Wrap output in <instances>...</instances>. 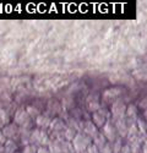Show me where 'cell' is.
<instances>
[{"instance_id": "16", "label": "cell", "mask_w": 147, "mask_h": 153, "mask_svg": "<svg viewBox=\"0 0 147 153\" xmlns=\"http://www.w3.org/2000/svg\"><path fill=\"white\" fill-rule=\"evenodd\" d=\"M38 152V147H37L36 145H27V146H24L23 147V151L22 153H37Z\"/></svg>"}, {"instance_id": "10", "label": "cell", "mask_w": 147, "mask_h": 153, "mask_svg": "<svg viewBox=\"0 0 147 153\" xmlns=\"http://www.w3.org/2000/svg\"><path fill=\"white\" fill-rule=\"evenodd\" d=\"M124 111H125V105L122 103H120V102H117V103H114L112 105V113H113V115L117 117V118L122 117Z\"/></svg>"}, {"instance_id": "18", "label": "cell", "mask_w": 147, "mask_h": 153, "mask_svg": "<svg viewBox=\"0 0 147 153\" xmlns=\"http://www.w3.org/2000/svg\"><path fill=\"white\" fill-rule=\"evenodd\" d=\"M83 153H99V151H98V148H97L94 145H91Z\"/></svg>"}, {"instance_id": "13", "label": "cell", "mask_w": 147, "mask_h": 153, "mask_svg": "<svg viewBox=\"0 0 147 153\" xmlns=\"http://www.w3.org/2000/svg\"><path fill=\"white\" fill-rule=\"evenodd\" d=\"M0 123L3 124V126H6L7 124H10V117H9V114L3 108H0Z\"/></svg>"}, {"instance_id": "6", "label": "cell", "mask_w": 147, "mask_h": 153, "mask_svg": "<svg viewBox=\"0 0 147 153\" xmlns=\"http://www.w3.org/2000/svg\"><path fill=\"white\" fill-rule=\"evenodd\" d=\"M102 134L104 135L105 138L109 140V141H114V140H115V130H114V126L110 124V123H107V124L103 126Z\"/></svg>"}, {"instance_id": "1", "label": "cell", "mask_w": 147, "mask_h": 153, "mask_svg": "<svg viewBox=\"0 0 147 153\" xmlns=\"http://www.w3.org/2000/svg\"><path fill=\"white\" fill-rule=\"evenodd\" d=\"M49 142H50V137H49L48 132L42 129H36L32 130L31 132V143L36 145L37 147H48Z\"/></svg>"}, {"instance_id": "12", "label": "cell", "mask_w": 147, "mask_h": 153, "mask_svg": "<svg viewBox=\"0 0 147 153\" xmlns=\"http://www.w3.org/2000/svg\"><path fill=\"white\" fill-rule=\"evenodd\" d=\"M4 148L6 151V153H16L19 152V147H17V142L16 141H12V140H7L4 145Z\"/></svg>"}, {"instance_id": "11", "label": "cell", "mask_w": 147, "mask_h": 153, "mask_svg": "<svg viewBox=\"0 0 147 153\" xmlns=\"http://www.w3.org/2000/svg\"><path fill=\"white\" fill-rule=\"evenodd\" d=\"M77 135V131L75 129H72V127H69L68 126V129L63 132V138L65 140V141H69V142H72V140L75 138V136Z\"/></svg>"}, {"instance_id": "5", "label": "cell", "mask_w": 147, "mask_h": 153, "mask_svg": "<svg viewBox=\"0 0 147 153\" xmlns=\"http://www.w3.org/2000/svg\"><path fill=\"white\" fill-rule=\"evenodd\" d=\"M52 118L50 115H48V114H41V115L36 119V126L38 127V129H42V130H45L49 129V126H50L52 124Z\"/></svg>"}, {"instance_id": "19", "label": "cell", "mask_w": 147, "mask_h": 153, "mask_svg": "<svg viewBox=\"0 0 147 153\" xmlns=\"http://www.w3.org/2000/svg\"><path fill=\"white\" fill-rule=\"evenodd\" d=\"M0 153H6V151L4 148V145H0Z\"/></svg>"}, {"instance_id": "4", "label": "cell", "mask_w": 147, "mask_h": 153, "mask_svg": "<svg viewBox=\"0 0 147 153\" xmlns=\"http://www.w3.org/2000/svg\"><path fill=\"white\" fill-rule=\"evenodd\" d=\"M3 134L6 137V140L16 141L17 138H20V126H17L15 123H10L3 127Z\"/></svg>"}, {"instance_id": "9", "label": "cell", "mask_w": 147, "mask_h": 153, "mask_svg": "<svg viewBox=\"0 0 147 153\" xmlns=\"http://www.w3.org/2000/svg\"><path fill=\"white\" fill-rule=\"evenodd\" d=\"M105 111L104 110H99V111H96L93 114V121L94 125L97 126H103V124L105 123Z\"/></svg>"}, {"instance_id": "15", "label": "cell", "mask_w": 147, "mask_h": 153, "mask_svg": "<svg viewBox=\"0 0 147 153\" xmlns=\"http://www.w3.org/2000/svg\"><path fill=\"white\" fill-rule=\"evenodd\" d=\"M120 93V90H117V88H113V90H108L103 93V97L105 100H108L109 98H114L115 96H118Z\"/></svg>"}, {"instance_id": "2", "label": "cell", "mask_w": 147, "mask_h": 153, "mask_svg": "<svg viewBox=\"0 0 147 153\" xmlns=\"http://www.w3.org/2000/svg\"><path fill=\"white\" fill-rule=\"evenodd\" d=\"M91 145V137L83 132H77L75 138L72 140V146L75 149V153H83Z\"/></svg>"}, {"instance_id": "20", "label": "cell", "mask_w": 147, "mask_h": 153, "mask_svg": "<svg viewBox=\"0 0 147 153\" xmlns=\"http://www.w3.org/2000/svg\"><path fill=\"white\" fill-rule=\"evenodd\" d=\"M16 153H22V152H16Z\"/></svg>"}, {"instance_id": "3", "label": "cell", "mask_w": 147, "mask_h": 153, "mask_svg": "<svg viewBox=\"0 0 147 153\" xmlns=\"http://www.w3.org/2000/svg\"><path fill=\"white\" fill-rule=\"evenodd\" d=\"M31 119L32 118L30 117L27 110L23 108H19L14 115V123L20 127H32Z\"/></svg>"}, {"instance_id": "8", "label": "cell", "mask_w": 147, "mask_h": 153, "mask_svg": "<svg viewBox=\"0 0 147 153\" xmlns=\"http://www.w3.org/2000/svg\"><path fill=\"white\" fill-rule=\"evenodd\" d=\"M48 151L49 153H63V149H61V141L60 140H50V142L48 145Z\"/></svg>"}, {"instance_id": "7", "label": "cell", "mask_w": 147, "mask_h": 153, "mask_svg": "<svg viewBox=\"0 0 147 153\" xmlns=\"http://www.w3.org/2000/svg\"><path fill=\"white\" fill-rule=\"evenodd\" d=\"M83 134H86L87 136L94 138V137L97 136V134H98V132H97L96 125H94L92 121H86V123L83 124Z\"/></svg>"}, {"instance_id": "14", "label": "cell", "mask_w": 147, "mask_h": 153, "mask_svg": "<svg viewBox=\"0 0 147 153\" xmlns=\"http://www.w3.org/2000/svg\"><path fill=\"white\" fill-rule=\"evenodd\" d=\"M26 110H27V113L30 114V117H31V118H36V119H37V118L41 115L39 109H38V108H36L34 105H27Z\"/></svg>"}, {"instance_id": "17", "label": "cell", "mask_w": 147, "mask_h": 153, "mask_svg": "<svg viewBox=\"0 0 147 153\" xmlns=\"http://www.w3.org/2000/svg\"><path fill=\"white\" fill-rule=\"evenodd\" d=\"M117 127H118V130H119V132L121 135L122 134H126V125H125V123L122 121V120H119L117 123Z\"/></svg>"}]
</instances>
